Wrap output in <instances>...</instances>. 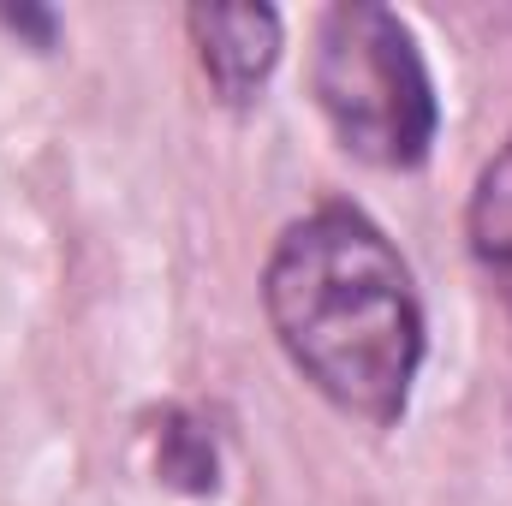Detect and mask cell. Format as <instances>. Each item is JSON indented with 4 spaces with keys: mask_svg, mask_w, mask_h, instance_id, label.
Listing matches in <instances>:
<instances>
[{
    "mask_svg": "<svg viewBox=\"0 0 512 506\" xmlns=\"http://www.w3.org/2000/svg\"><path fill=\"white\" fill-rule=\"evenodd\" d=\"M465 221H471V251L512 280V143L477 173Z\"/></svg>",
    "mask_w": 512,
    "mask_h": 506,
    "instance_id": "277c9868",
    "label": "cell"
},
{
    "mask_svg": "<svg viewBox=\"0 0 512 506\" xmlns=\"http://www.w3.org/2000/svg\"><path fill=\"white\" fill-rule=\"evenodd\" d=\"M274 340L346 417L399 423L423 364V310L399 251L358 209H316L280 233L262 274Z\"/></svg>",
    "mask_w": 512,
    "mask_h": 506,
    "instance_id": "6da1fadb",
    "label": "cell"
},
{
    "mask_svg": "<svg viewBox=\"0 0 512 506\" xmlns=\"http://www.w3.org/2000/svg\"><path fill=\"white\" fill-rule=\"evenodd\" d=\"M191 36L227 102H251L280 60V18L268 6H191Z\"/></svg>",
    "mask_w": 512,
    "mask_h": 506,
    "instance_id": "3957f363",
    "label": "cell"
},
{
    "mask_svg": "<svg viewBox=\"0 0 512 506\" xmlns=\"http://www.w3.org/2000/svg\"><path fill=\"white\" fill-rule=\"evenodd\" d=\"M310 90L334 137L370 167H417L441 126V102L411 24L370 0L322 12Z\"/></svg>",
    "mask_w": 512,
    "mask_h": 506,
    "instance_id": "7a4b0ae2",
    "label": "cell"
}]
</instances>
